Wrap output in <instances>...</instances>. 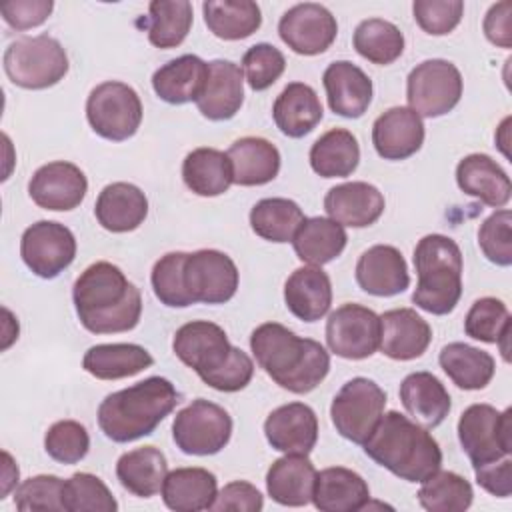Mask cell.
I'll return each mask as SVG.
<instances>
[{"label": "cell", "instance_id": "cell-30", "mask_svg": "<svg viewBox=\"0 0 512 512\" xmlns=\"http://www.w3.org/2000/svg\"><path fill=\"white\" fill-rule=\"evenodd\" d=\"M322 116L324 108L316 90L304 82H290L272 106L274 124L288 138L310 134L320 124Z\"/></svg>", "mask_w": 512, "mask_h": 512}, {"label": "cell", "instance_id": "cell-3", "mask_svg": "<svg viewBox=\"0 0 512 512\" xmlns=\"http://www.w3.org/2000/svg\"><path fill=\"white\" fill-rule=\"evenodd\" d=\"M362 446L366 456L406 482H424L442 466V450L432 434L396 410L382 414Z\"/></svg>", "mask_w": 512, "mask_h": 512}, {"label": "cell", "instance_id": "cell-7", "mask_svg": "<svg viewBox=\"0 0 512 512\" xmlns=\"http://www.w3.org/2000/svg\"><path fill=\"white\" fill-rule=\"evenodd\" d=\"M172 350L176 358L192 368L210 388L244 352L228 342L226 332L218 324L208 320H192L180 326L174 334Z\"/></svg>", "mask_w": 512, "mask_h": 512}, {"label": "cell", "instance_id": "cell-22", "mask_svg": "<svg viewBox=\"0 0 512 512\" xmlns=\"http://www.w3.org/2000/svg\"><path fill=\"white\" fill-rule=\"evenodd\" d=\"M244 102V72L232 60L208 62V80L196 100L200 114L208 120L222 122L236 116Z\"/></svg>", "mask_w": 512, "mask_h": 512}, {"label": "cell", "instance_id": "cell-39", "mask_svg": "<svg viewBox=\"0 0 512 512\" xmlns=\"http://www.w3.org/2000/svg\"><path fill=\"white\" fill-rule=\"evenodd\" d=\"M440 368L462 390H482L490 384L496 362L480 348L464 342H450L438 354Z\"/></svg>", "mask_w": 512, "mask_h": 512}, {"label": "cell", "instance_id": "cell-23", "mask_svg": "<svg viewBox=\"0 0 512 512\" xmlns=\"http://www.w3.org/2000/svg\"><path fill=\"white\" fill-rule=\"evenodd\" d=\"M328 106L342 118H360L372 102V80L348 60L332 62L322 76Z\"/></svg>", "mask_w": 512, "mask_h": 512}, {"label": "cell", "instance_id": "cell-45", "mask_svg": "<svg viewBox=\"0 0 512 512\" xmlns=\"http://www.w3.org/2000/svg\"><path fill=\"white\" fill-rule=\"evenodd\" d=\"M416 496L428 512H464L474 500L470 482L450 470H436L422 482Z\"/></svg>", "mask_w": 512, "mask_h": 512}, {"label": "cell", "instance_id": "cell-40", "mask_svg": "<svg viewBox=\"0 0 512 512\" xmlns=\"http://www.w3.org/2000/svg\"><path fill=\"white\" fill-rule=\"evenodd\" d=\"M360 162L356 136L346 128L324 132L310 148V166L322 178H346Z\"/></svg>", "mask_w": 512, "mask_h": 512}, {"label": "cell", "instance_id": "cell-29", "mask_svg": "<svg viewBox=\"0 0 512 512\" xmlns=\"http://www.w3.org/2000/svg\"><path fill=\"white\" fill-rule=\"evenodd\" d=\"M316 468L304 454H286L266 472L268 496L282 506H306L312 502Z\"/></svg>", "mask_w": 512, "mask_h": 512}, {"label": "cell", "instance_id": "cell-4", "mask_svg": "<svg viewBox=\"0 0 512 512\" xmlns=\"http://www.w3.org/2000/svg\"><path fill=\"white\" fill-rule=\"evenodd\" d=\"M178 402L180 394L170 380L150 376L108 394L98 406V426L112 442L126 444L150 436Z\"/></svg>", "mask_w": 512, "mask_h": 512}, {"label": "cell", "instance_id": "cell-12", "mask_svg": "<svg viewBox=\"0 0 512 512\" xmlns=\"http://www.w3.org/2000/svg\"><path fill=\"white\" fill-rule=\"evenodd\" d=\"M232 436L230 414L204 398L192 400L172 422V438L176 446L190 456L218 454Z\"/></svg>", "mask_w": 512, "mask_h": 512}, {"label": "cell", "instance_id": "cell-55", "mask_svg": "<svg viewBox=\"0 0 512 512\" xmlns=\"http://www.w3.org/2000/svg\"><path fill=\"white\" fill-rule=\"evenodd\" d=\"M264 508V498L260 494V490L244 480H234L230 484H226L210 510H236V512H258Z\"/></svg>", "mask_w": 512, "mask_h": 512}, {"label": "cell", "instance_id": "cell-36", "mask_svg": "<svg viewBox=\"0 0 512 512\" xmlns=\"http://www.w3.org/2000/svg\"><path fill=\"white\" fill-rule=\"evenodd\" d=\"M168 462L156 446H142L124 452L116 462V476L124 490L138 498H150L162 490Z\"/></svg>", "mask_w": 512, "mask_h": 512}, {"label": "cell", "instance_id": "cell-1", "mask_svg": "<svg viewBox=\"0 0 512 512\" xmlns=\"http://www.w3.org/2000/svg\"><path fill=\"white\" fill-rule=\"evenodd\" d=\"M72 300L80 324L92 334L128 332L142 316V294L112 262L90 264L74 282Z\"/></svg>", "mask_w": 512, "mask_h": 512}, {"label": "cell", "instance_id": "cell-53", "mask_svg": "<svg viewBox=\"0 0 512 512\" xmlns=\"http://www.w3.org/2000/svg\"><path fill=\"white\" fill-rule=\"evenodd\" d=\"M416 24L432 36L450 34L462 20V0H416L412 4Z\"/></svg>", "mask_w": 512, "mask_h": 512}, {"label": "cell", "instance_id": "cell-25", "mask_svg": "<svg viewBox=\"0 0 512 512\" xmlns=\"http://www.w3.org/2000/svg\"><path fill=\"white\" fill-rule=\"evenodd\" d=\"M458 188L492 208H504L512 194V184L502 166L488 154H468L456 166Z\"/></svg>", "mask_w": 512, "mask_h": 512}, {"label": "cell", "instance_id": "cell-17", "mask_svg": "<svg viewBox=\"0 0 512 512\" xmlns=\"http://www.w3.org/2000/svg\"><path fill=\"white\" fill-rule=\"evenodd\" d=\"M86 192L88 180L84 172L76 164L64 160L40 166L28 182V194L32 202L44 210L54 212L74 210L82 204Z\"/></svg>", "mask_w": 512, "mask_h": 512}, {"label": "cell", "instance_id": "cell-57", "mask_svg": "<svg viewBox=\"0 0 512 512\" xmlns=\"http://www.w3.org/2000/svg\"><path fill=\"white\" fill-rule=\"evenodd\" d=\"M482 28L486 38L492 44L500 48H510L512 46V2L504 0V2L492 4L484 16Z\"/></svg>", "mask_w": 512, "mask_h": 512}, {"label": "cell", "instance_id": "cell-48", "mask_svg": "<svg viewBox=\"0 0 512 512\" xmlns=\"http://www.w3.org/2000/svg\"><path fill=\"white\" fill-rule=\"evenodd\" d=\"M508 328H512L508 306L494 296L478 298L464 318V332L486 344H496Z\"/></svg>", "mask_w": 512, "mask_h": 512}, {"label": "cell", "instance_id": "cell-6", "mask_svg": "<svg viewBox=\"0 0 512 512\" xmlns=\"http://www.w3.org/2000/svg\"><path fill=\"white\" fill-rule=\"evenodd\" d=\"M2 62L10 82L26 90H44L58 84L70 66L62 44L48 34L16 38L6 48Z\"/></svg>", "mask_w": 512, "mask_h": 512}, {"label": "cell", "instance_id": "cell-24", "mask_svg": "<svg viewBox=\"0 0 512 512\" xmlns=\"http://www.w3.org/2000/svg\"><path fill=\"white\" fill-rule=\"evenodd\" d=\"M384 206L382 192L368 182H344L332 186L324 196L328 218L350 228L372 226L382 216Z\"/></svg>", "mask_w": 512, "mask_h": 512}, {"label": "cell", "instance_id": "cell-35", "mask_svg": "<svg viewBox=\"0 0 512 512\" xmlns=\"http://www.w3.org/2000/svg\"><path fill=\"white\" fill-rule=\"evenodd\" d=\"M154 358L140 344H96L86 350L82 368L98 380H120L150 368Z\"/></svg>", "mask_w": 512, "mask_h": 512}, {"label": "cell", "instance_id": "cell-43", "mask_svg": "<svg viewBox=\"0 0 512 512\" xmlns=\"http://www.w3.org/2000/svg\"><path fill=\"white\" fill-rule=\"evenodd\" d=\"M192 28V4L188 0H154L148 6V40L156 48L180 46Z\"/></svg>", "mask_w": 512, "mask_h": 512}, {"label": "cell", "instance_id": "cell-49", "mask_svg": "<svg viewBox=\"0 0 512 512\" xmlns=\"http://www.w3.org/2000/svg\"><path fill=\"white\" fill-rule=\"evenodd\" d=\"M44 450L60 464H76L90 450L88 430L76 420H58L44 436Z\"/></svg>", "mask_w": 512, "mask_h": 512}, {"label": "cell", "instance_id": "cell-5", "mask_svg": "<svg viewBox=\"0 0 512 512\" xmlns=\"http://www.w3.org/2000/svg\"><path fill=\"white\" fill-rule=\"evenodd\" d=\"M418 274L412 302L430 314H450L462 296V252L444 234H426L414 248Z\"/></svg>", "mask_w": 512, "mask_h": 512}, {"label": "cell", "instance_id": "cell-19", "mask_svg": "<svg viewBox=\"0 0 512 512\" xmlns=\"http://www.w3.org/2000/svg\"><path fill=\"white\" fill-rule=\"evenodd\" d=\"M372 144L384 160H406L424 144V122L408 106L388 108L372 124Z\"/></svg>", "mask_w": 512, "mask_h": 512}, {"label": "cell", "instance_id": "cell-26", "mask_svg": "<svg viewBox=\"0 0 512 512\" xmlns=\"http://www.w3.org/2000/svg\"><path fill=\"white\" fill-rule=\"evenodd\" d=\"M94 216L98 224L108 232H132L148 216V198L138 186L130 182H112L98 194Z\"/></svg>", "mask_w": 512, "mask_h": 512}, {"label": "cell", "instance_id": "cell-46", "mask_svg": "<svg viewBox=\"0 0 512 512\" xmlns=\"http://www.w3.org/2000/svg\"><path fill=\"white\" fill-rule=\"evenodd\" d=\"M62 506L66 512H116L118 502L108 486L90 472H76L64 480Z\"/></svg>", "mask_w": 512, "mask_h": 512}, {"label": "cell", "instance_id": "cell-38", "mask_svg": "<svg viewBox=\"0 0 512 512\" xmlns=\"http://www.w3.org/2000/svg\"><path fill=\"white\" fill-rule=\"evenodd\" d=\"M182 180L198 196H220L234 184L232 164L222 150L196 148L182 162Z\"/></svg>", "mask_w": 512, "mask_h": 512}, {"label": "cell", "instance_id": "cell-8", "mask_svg": "<svg viewBox=\"0 0 512 512\" xmlns=\"http://www.w3.org/2000/svg\"><path fill=\"white\" fill-rule=\"evenodd\" d=\"M458 440L472 466H482L512 454V408L504 412L490 404L468 406L458 420Z\"/></svg>", "mask_w": 512, "mask_h": 512}, {"label": "cell", "instance_id": "cell-54", "mask_svg": "<svg viewBox=\"0 0 512 512\" xmlns=\"http://www.w3.org/2000/svg\"><path fill=\"white\" fill-rule=\"evenodd\" d=\"M52 8V0H12L0 6V14L10 28L28 30L44 24Z\"/></svg>", "mask_w": 512, "mask_h": 512}, {"label": "cell", "instance_id": "cell-37", "mask_svg": "<svg viewBox=\"0 0 512 512\" xmlns=\"http://www.w3.org/2000/svg\"><path fill=\"white\" fill-rule=\"evenodd\" d=\"M348 236L342 224L332 218H306L292 238L296 256L308 266H322L332 262L346 248Z\"/></svg>", "mask_w": 512, "mask_h": 512}, {"label": "cell", "instance_id": "cell-32", "mask_svg": "<svg viewBox=\"0 0 512 512\" xmlns=\"http://www.w3.org/2000/svg\"><path fill=\"white\" fill-rule=\"evenodd\" d=\"M208 80V62L196 54L178 56L160 66L152 76L156 96L168 104L196 102Z\"/></svg>", "mask_w": 512, "mask_h": 512}, {"label": "cell", "instance_id": "cell-42", "mask_svg": "<svg viewBox=\"0 0 512 512\" xmlns=\"http://www.w3.org/2000/svg\"><path fill=\"white\" fill-rule=\"evenodd\" d=\"M306 220L302 208L288 198H262L250 210V226L256 236L268 242H292Z\"/></svg>", "mask_w": 512, "mask_h": 512}, {"label": "cell", "instance_id": "cell-34", "mask_svg": "<svg viewBox=\"0 0 512 512\" xmlns=\"http://www.w3.org/2000/svg\"><path fill=\"white\" fill-rule=\"evenodd\" d=\"M162 500L176 512L210 510L216 496V476L206 468H176L166 474L162 484Z\"/></svg>", "mask_w": 512, "mask_h": 512}, {"label": "cell", "instance_id": "cell-47", "mask_svg": "<svg viewBox=\"0 0 512 512\" xmlns=\"http://www.w3.org/2000/svg\"><path fill=\"white\" fill-rule=\"evenodd\" d=\"M184 260L186 252H168L156 260L150 282L154 296L168 308H186L192 306V298L184 286Z\"/></svg>", "mask_w": 512, "mask_h": 512}, {"label": "cell", "instance_id": "cell-20", "mask_svg": "<svg viewBox=\"0 0 512 512\" xmlns=\"http://www.w3.org/2000/svg\"><path fill=\"white\" fill-rule=\"evenodd\" d=\"M358 286L372 296H396L410 286L402 252L390 244H376L362 252L354 270Z\"/></svg>", "mask_w": 512, "mask_h": 512}, {"label": "cell", "instance_id": "cell-10", "mask_svg": "<svg viewBox=\"0 0 512 512\" xmlns=\"http://www.w3.org/2000/svg\"><path fill=\"white\" fill-rule=\"evenodd\" d=\"M384 408L386 392L374 380L356 376L336 392L330 406V418L342 438L354 444H364L380 422Z\"/></svg>", "mask_w": 512, "mask_h": 512}, {"label": "cell", "instance_id": "cell-50", "mask_svg": "<svg viewBox=\"0 0 512 512\" xmlns=\"http://www.w3.org/2000/svg\"><path fill=\"white\" fill-rule=\"evenodd\" d=\"M286 58L284 54L266 42L250 46L242 56V72L252 90L262 92L270 88L284 72Z\"/></svg>", "mask_w": 512, "mask_h": 512}, {"label": "cell", "instance_id": "cell-56", "mask_svg": "<svg viewBox=\"0 0 512 512\" xmlns=\"http://www.w3.org/2000/svg\"><path fill=\"white\" fill-rule=\"evenodd\" d=\"M478 486L496 498H508L512 494V460L510 456L490 464L472 466Z\"/></svg>", "mask_w": 512, "mask_h": 512}, {"label": "cell", "instance_id": "cell-52", "mask_svg": "<svg viewBox=\"0 0 512 512\" xmlns=\"http://www.w3.org/2000/svg\"><path fill=\"white\" fill-rule=\"evenodd\" d=\"M64 480L54 474H38L24 480L14 490V506L20 512L34 510H64L62 506Z\"/></svg>", "mask_w": 512, "mask_h": 512}, {"label": "cell", "instance_id": "cell-14", "mask_svg": "<svg viewBox=\"0 0 512 512\" xmlns=\"http://www.w3.org/2000/svg\"><path fill=\"white\" fill-rule=\"evenodd\" d=\"M326 344L346 360L370 358L380 344V316L362 304H342L326 320Z\"/></svg>", "mask_w": 512, "mask_h": 512}, {"label": "cell", "instance_id": "cell-18", "mask_svg": "<svg viewBox=\"0 0 512 512\" xmlns=\"http://www.w3.org/2000/svg\"><path fill=\"white\" fill-rule=\"evenodd\" d=\"M264 436L278 452L308 456L318 440L316 412L304 402L282 404L268 414Z\"/></svg>", "mask_w": 512, "mask_h": 512}, {"label": "cell", "instance_id": "cell-2", "mask_svg": "<svg viewBox=\"0 0 512 512\" xmlns=\"http://www.w3.org/2000/svg\"><path fill=\"white\" fill-rule=\"evenodd\" d=\"M250 350L258 366L292 394L312 392L330 372V356L320 342L278 322L260 324L250 336Z\"/></svg>", "mask_w": 512, "mask_h": 512}, {"label": "cell", "instance_id": "cell-41", "mask_svg": "<svg viewBox=\"0 0 512 512\" xmlns=\"http://www.w3.org/2000/svg\"><path fill=\"white\" fill-rule=\"evenodd\" d=\"M202 12L208 30L222 40H244L262 24L260 6L252 0H208Z\"/></svg>", "mask_w": 512, "mask_h": 512}, {"label": "cell", "instance_id": "cell-44", "mask_svg": "<svg viewBox=\"0 0 512 512\" xmlns=\"http://www.w3.org/2000/svg\"><path fill=\"white\" fill-rule=\"evenodd\" d=\"M352 44L356 52L372 64L386 66L398 60L404 52V34L400 28L382 18L362 20L356 30Z\"/></svg>", "mask_w": 512, "mask_h": 512}, {"label": "cell", "instance_id": "cell-15", "mask_svg": "<svg viewBox=\"0 0 512 512\" xmlns=\"http://www.w3.org/2000/svg\"><path fill=\"white\" fill-rule=\"evenodd\" d=\"M184 286L194 304H224L238 290V268L220 250H196L186 254Z\"/></svg>", "mask_w": 512, "mask_h": 512}, {"label": "cell", "instance_id": "cell-9", "mask_svg": "<svg viewBox=\"0 0 512 512\" xmlns=\"http://www.w3.org/2000/svg\"><path fill=\"white\" fill-rule=\"evenodd\" d=\"M86 118L98 136L112 142L128 140L136 134L142 122L140 96L124 82H102L88 94Z\"/></svg>", "mask_w": 512, "mask_h": 512}, {"label": "cell", "instance_id": "cell-33", "mask_svg": "<svg viewBox=\"0 0 512 512\" xmlns=\"http://www.w3.org/2000/svg\"><path fill=\"white\" fill-rule=\"evenodd\" d=\"M232 164L234 184L262 186L272 182L280 172L278 148L260 136L238 138L226 152Z\"/></svg>", "mask_w": 512, "mask_h": 512}, {"label": "cell", "instance_id": "cell-51", "mask_svg": "<svg viewBox=\"0 0 512 512\" xmlns=\"http://www.w3.org/2000/svg\"><path fill=\"white\" fill-rule=\"evenodd\" d=\"M478 246L486 260L496 266L512 264V212L502 208L492 212L478 230Z\"/></svg>", "mask_w": 512, "mask_h": 512}, {"label": "cell", "instance_id": "cell-28", "mask_svg": "<svg viewBox=\"0 0 512 512\" xmlns=\"http://www.w3.org/2000/svg\"><path fill=\"white\" fill-rule=\"evenodd\" d=\"M286 308L304 322H316L328 314L332 284L320 266L296 268L284 284Z\"/></svg>", "mask_w": 512, "mask_h": 512}, {"label": "cell", "instance_id": "cell-58", "mask_svg": "<svg viewBox=\"0 0 512 512\" xmlns=\"http://www.w3.org/2000/svg\"><path fill=\"white\" fill-rule=\"evenodd\" d=\"M2 458H4V470H2V496L0 498H6L8 492L18 484V466L14 464L12 456L6 450L2 452Z\"/></svg>", "mask_w": 512, "mask_h": 512}, {"label": "cell", "instance_id": "cell-31", "mask_svg": "<svg viewBox=\"0 0 512 512\" xmlns=\"http://www.w3.org/2000/svg\"><path fill=\"white\" fill-rule=\"evenodd\" d=\"M400 400L406 412L424 428L440 426L450 414L452 400L444 384L432 372H412L400 384Z\"/></svg>", "mask_w": 512, "mask_h": 512}, {"label": "cell", "instance_id": "cell-16", "mask_svg": "<svg viewBox=\"0 0 512 512\" xmlns=\"http://www.w3.org/2000/svg\"><path fill=\"white\" fill-rule=\"evenodd\" d=\"M278 34L292 52L316 56L326 52L336 40L338 22L326 6L304 2L288 8L282 14Z\"/></svg>", "mask_w": 512, "mask_h": 512}, {"label": "cell", "instance_id": "cell-21", "mask_svg": "<svg viewBox=\"0 0 512 512\" xmlns=\"http://www.w3.org/2000/svg\"><path fill=\"white\" fill-rule=\"evenodd\" d=\"M432 342L430 324L412 308H394L380 316V352L392 360L420 358Z\"/></svg>", "mask_w": 512, "mask_h": 512}, {"label": "cell", "instance_id": "cell-27", "mask_svg": "<svg viewBox=\"0 0 512 512\" xmlns=\"http://www.w3.org/2000/svg\"><path fill=\"white\" fill-rule=\"evenodd\" d=\"M312 502L320 512H358L368 506L370 488L358 472L332 466L318 472Z\"/></svg>", "mask_w": 512, "mask_h": 512}, {"label": "cell", "instance_id": "cell-11", "mask_svg": "<svg viewBox=\"0 0 512 512\" xmlns=\"http://www.w3.org/2000/svg\"><path fill=\"white\" fill-rule=\"evenodd\" d=\"M462 88V74L452 62L442 58L424 60L406 78L408 108L420 118L444 116L460 102Z\"/></svg>", "mask_w": 512, "mask_h": 512}, {"label": "cell", "instance_id": "cell-13", "mask_svg": "<svg viewBox=\"0 0 512 512\" xmlns=\"http://www.w3.org/2000/svg\"><path fill=\"white\" fill-rule=\"evenodd\" d=\"M20 256L32 274L50 280L74 262L76 238L60 222L38 220L22 234Z\"/></svg>", "mask_w": 512, "mask_h": 512}]
</instances>
